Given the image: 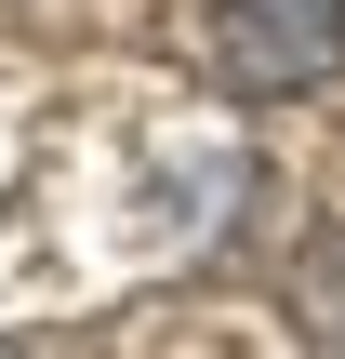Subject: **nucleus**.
Returning a JSON list of instances; mask_svg holds the SVG:
<instances>
[{
    "mask_svg": "<svg viewBox=\"0 0 345 359\" xmlns=\"http://www.w3.org/2000/svg\"><path fill=\"white\" fill-rule=\"evenodd\" d=\"M199 67L239 107L319 93V80H345V0H213L199 13Z\"/></svg>",
    "mask_w": 345,
    "mask_h": 359,
    "instance_id": "obj_1",
    "label": "nucleus"
},
{
    "mask_svg": "<svg viewBox=\"0 0 345 359\" xmlns=\"http://www.w3.org/2000/svg\"><path fill=\"white\" fill-rule=\"evenodd\" d=\"M293 320H306V346H345V226L306 240V266H293Z\"/></svg>",
    "mask_w": 345,
    "mask_h": 359,
    "instance_id": "obj_2",
    "label": "nucleus"
}]
</instances>
